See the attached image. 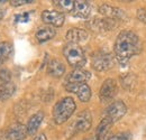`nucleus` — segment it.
<instances>
[{
  "instance_id": "nucleus-18",
  "label": "nucleus",
  "mask_w": 146,
  "mask_h": 140,
  "mask_svg": "<svg viewBox=\"0 0 146 140\" xmlns=\"http://www.w3.org/2000/svg\"><path fill=\"white\" fill-rule=\"evenodd\" d=\"M13 54V44L10 42L0 43V66L3 65Z\"/></svg>"
},
{
  "instance_id": "nucleus-11",
  "label": "nucleus",
  "mask_w": 146,
  "mask_h": 140,
  "mask_svg": "<svg viewBox=\"0 0 146 140\" xmlns=\"http://www.w3.org/2000/svg\"><path fill=\"white\" fill-rule=\"evenodd\" d=\"M91 13V6L88 1H83V0H78L74 1V7H73L72 14L74 17L78 18H88Z\"/></svg>"
},
{
  "instance_id": "nucleus-6",
  "label": "nucleus",
  "mask_w": 146,
  "mask_h": 140,
  "mask_svg": "<svg viewBox=\"0 0 146 140\" xmlns=\"http://www.w3.org/2000/svg\"><path fill=\"white\" fill-rule=\"evenodd\" d=\"M126 112H127V106H126V104L123 101L118 100V101L111 102L107 106L106 112H105V114H106L105 117L108 118L112 123H115L117 122V121H119L126 114Z\"/></svg>"
},
{
  "instance_id": "nucleus-24",
  "label": "nucleus",
  "mask_w": 146,
  "mask_h": 140,
  "mask_svg": "<svg viewBox=\"0 0 146 140\" xmlns=\"http://www.w3.org/2000/svg\"><path fill=\"white\" fill-rule=\"evenodd\" d=\"M10 79H11V75H10L9 70H7V69L0 70V87L10 82Z\"/></svg>"
},
{
  "instance_id": "nucleus-21",
  "label": "nucleus",
  "mask_w": 146,
  "mask_h": 140,
  "mask_svg": "<svg viewBox=\"0 0 146 140\" xmlns=\"http://www.w3.org/2000/svg\"><path fill=\"white\" fill-rule=\"evenodd\" d=\"M120 81H121L123 88L128 90V91L133 90L137 84V77H136V75L134 73H126V74L121 75Z\"/></svg>"
},
{
  "instance_id": "nucleus-28",
  "label": "nucleus",
  "mask_w": 146,
  "mask_h": 140,
  "mask_svg": "<svg viewBox=\"0 0 146 140\" xmlns=\"http://www.w3.org/2000/svg\"><path fill=\"white\" fill-rule=\"evenodd\" d=\"M33 140H47V138H46V136H45L44 133H39V135L36 136Z\"/></svg>"
},
{
  "instance_id": "nucleus-7",
  "label": "nucleus",
  "mask_w": 146,
  "mask_h": 140,
  "mask_svg": "<svg viewBox=\"0 0 146 140\" xmlns=\"http://www.w3.org/2000/svg\"><path fill=\"white\" fill-rule=\"evenodd\" d=\"M117 83L113 79H107L105 80V82L102 83L100 91H99V98L100 101L104 103H107L113 100V98L117 94Z\"/></svg>"
},
{
  "instance_id": "nucleus-9",
  "label": "nucleus",
  "mask_w": 146,
  "mask_h": 140,
  "mask_svg": "<svg viewBox=\"0 0 146 140\" xmlns=\"http://www.w3.org/2000/svg\"><path fill=\"white\" fill-rule=\"evenodd\" d=\"M42 20L50 26L61 27L64 24L65 16L58 10H44L42 13Z\"/></svg>"
},
{
  "instance_id": "nucleus-16",
  "label": "nucleus",
  "mask_w": 146,
  "mask_h": 140,
  "mask_svg": "<svg viewBox=\"0 0 146 140\" xmlns=\"http://www.w3.org/2000/svg\"><path fill=\"white\" fill-rule=\"evenodd\" d=\"M113 123L110 121L108 118H104L99 124H98V127H97V129H96V133H94V140H102V139H106V136L108 135V132H109L110 128H111V125H112Z\"/></svg>"
},
{
  "instance_id": "nucleus-29",
  "label": "nucleus",
  "mask_w": 146,
  "mask_h": 140,
  "mask_svg": "<svg viewBox=\"0 0 146 140\" xmlns=\"http://www.w3.org/2000/svg\"><path fill=\"white\" fill-rule=\"evenodd\" d=\"M5 15H6V11H5V9L0 8V20H1V19H2L3 17H5Z\"/></svg>"
},
{
  "instance_id": "nucleus-4",
  "label": "nucleus",
  "mask_w": 146,
  "mask_h": 140,
  "mask_svg": "<svg viewBox=\"0 0 146 140\" xmlns=\"http://www.w3.org/2000/svg\"><path fill=\"white\" fill-rule=\"evenodd\" d=\"M92 124V117L91 113L88 110H83L81 111L76 119L73 121V123L69 127V133H68V138H71L72 136L80 133V132H86L91 128Z\"/></svg>"
},
{
  "instance_id": "nucleus-10",
  "label": "nucleus",
  "mask_w": 146,
  "mask_h": 140,
  "mask_svg": "<svg viewBox=\"0 0 146 140\" xmlns=\"http://www.w3.org/2000/svg\"><path fill=\"white\" fill-rule=\"evenodd\" d=\"M27 128L23 123L15 122L9 125L7 132H6V139L7 140H24L27 136Z\"/></svg>"
},
{
  "instance_id": "nucleus-27",
  "label": "nucleus",
  "mask_w": 146,
  "mask_h": 140,
  "mask_svg": "<svg viewBox=\"0 0 146 140\" xmlns=\"http://www.w3.org/2000/svg\"><path fill=\"white\" fill-rule=\"evenodd\" d=\"M137 18L146 24V10L145 9H138L137 11Z\"/></svg>"
},
{
  "instance_id": "nucleus-25",
  "label": "nucleus",
  "mask_w": 146,
  "mask_h": 140,
  "mask_svg": "<svg viewBox=\"0 0 146 140\" xmlns=\"http://www.w3.org/2000/svg\"><path fill=\"white\" fill-rule=\"evenodd\" d=\"M29 15H31L29 11H26V13H23V14H18V15L15 16V21L16 22H27L29 20Z\"/></svg>"
},
{
  "instance_id": "nucleus-12",
  "label": "nucleus",
  "mask_w": 146,
  "mask_h": 140,
  "mask_svg": "<svg viewBox=\"0 0 146 140\" xmlns=\"http://www.w3.org/2000/svg\"><path fill=\"white\" fill-rule=\"evenodd\" d=\"M90 77V72L82 69H75L66 76L65 83H86Z\"/></svg>"
},
{
  "instance_id": "nucleus-17",
  "label": "nucleus",
  "mask_w": 146,
  "mask_h": 140,
  "mask_svg": "<svg viewBox=\"0 0 146 140\" xmlns=\"http://www.w3.org/2000/svg\"><path fill=\"white\" fill-rule=\"evenodd\" d=\"M56 34V30L52 26H44V27H39L37 29L35 37H36L38 43H45L51 40Z\"/></svg>"
},
{
  "instance_id": "nucleus-2",
  "label": "nucleus",
  "mask_w": 146,
  "mask_h": 140,
  "mask_svg": "<svg viewBox=\"0 0 146 140\" xmlns=\"http://www.w3.org/2000/svg\"><path fill=\"white\" fill-rule=\"evenodd\" d=\"M76 109V104L72 98L66 96L60 100L53 108V119L56 124L66 122Z\"/></svg>"
},
{
  "instance_id": "nucleus-23",
  "label": "nucleus",
  "mask_w": 146,
  "mask_h": 140,
  "mask_svg": "<svg viewBox=\"0 0 146 140\" xmlns=\"http://www.w3.org/2000/svg\"><path fill=\"white\" fill-rule=\"evenodd\" d=\"M130 138H131L130 132H121L117 135H110L106 138V140H130Z\"/></svg>"
},
{
  "instance_id": "nucleus-13",
  "label": "nucleus",
  "mask_w": 146,
  "mask_h": 140,
  "mask_svg": "<svg viewBox=\"0 0 146 140\" xmlns=\"http://www.w3.org/2000/svg\"><path fill=\"white\" fill-rule=\"evenodd\" d=\"M65 39L71 44H80L88 39V33L81 28H71L68 30Z\"/></svg>"
},
{
  "instance_id": "nucleus-5",
  "label": "nucleus",
  "mask_w": 146,
  "mask_h": 140,
  "mask_svg": "<svg viewBox=\"0 0 146 140\" xmlns=\"http://www.w3.org/2000/svg\"><path fill=\"white\" fill-rule=\"evenodd\" d=\"M91 65L98 72L108 71L113 66V56L105 51H97L92 54Z\"/></svg>"
},
{
  "instance_id": "nucleus-14",
  "label": "nucleus",
  "mask_w": 146,
  "mask_h": 140,
  "mask_svg": "<svg viewBox=\"0 0 146 140\" xmlns=\"http://www.w3.org/2000/svg\"><path fill=\"white\" fill-rule=\"evenodd\" d=\"M43 120H44V112L43 111H38L35 114H33L29 118L27 124H26L27 133L31 135V136L35 135L37 132V130H38V128H39V125L43 122Z\"/></svg>"
},
{
  "instance_id": "nucleus-1",
  "label": "nucleus",
  "mask_w": 146,
  "mask_h": 140,
  "mask_svg": "<svg viewBox=\"0 0 146 140\" xmlns=\"http://www.w3.org/2000/svg\"><path fill=\"white\" fill-rule=\"evenodd\" d=\"M113 51H115V56L117 61L124 66L129 62V59L133 56L141 53L142 44L138 36L134 32L123 30L118 34L116 38Z\"/></svg>"
},
{
  "instance_id": "nucleus-30",
  "label": "nucleus",
  "mask_w": 146,
  "mask_h": 140,
  "mask_svg": "<svg viewBox=\"0 0 146 140\" xmlns=\"http://www.w3.org/2000/svg\"><path fill=\"white\" fill-rule=\"evenodd\" d=\"M0 140H1V133H0Z\"/></svg>"
},
{
  "instance_id": "nucleus-15",
  "label": "nucleus",
  "mask_w": 146,
  "mask_h": 140,
  "mask_svg": "<svg viewBox=\"0 0 146 140\" xmlns=\"http://www.w3.org/2000/svg\"><path fill=\"white\" fill-rule=\"evenodd\" d=\"M47 73L55 79H60L65 73V65L60 59H52L47 65Z\"/></svg>"
},
{
  "instance_id": "nucleus-26",
  "label": "nucleus",
  "mask_w": 146,
  "mask_h": 140,
  "mask_svg": "<svg viewBox=\"0 0 146 140\" xmlns=\"http://www.w3.org/2000/svg\"><path fill=\"white\" fill-rule=\"evenodd\" d=\"M35 2L34 0H11L10 1V5L13 7H20V6H24V5H28V3H33Z\"/></svg>"
},
{
  "instance_id": "nucleus-19",
  "label": "nucleus",
  "mask_w": 146,
  "mask_h": 140,
  "mask_svg": "<svg viewBox=\"0 0 146 140\" xmlns=\"http://www.w3.org/2000/svg\"><path fill=\"white\" fill-rule=\"evenodd\" d=\"M75 93H76V95L81 102H89L91 99V88L87 83L79 84Z\"/></svg>"
},
{
  "instance_id": "nucleus-22",
  "label": "nucleus",
  "mask_w": 146,
  "mask_h": 140,
  "mask_svg": "<svg viewBox=\"0 0 146 140\" xmlns=\"http://www.w3.org/2000/svg\"><path fill=\"white\" fill-rule=\"evenodd\" d=\"M54 6L58 8L60 13H72L73 7H74V1L73 0H54L53 1Z\"/></svg>"
},
{
  "instance_id": "nucleus-20",
  "label": "nucleus",
  "mask_w": 146,
  "mask_h": 140,
  "mask_svg": "<svg viewBox=\"0 0 146 140\" xmlns=\"http://www.w3.org/2000/svg\"><path fill=\"white\" fill-rule=\"evenodd\" d=\"M16 92V85L14 82H8L0 87V101H6L10 99Z\"/></svg>"
},
{
  "instance_id": "nucleus-3",
  "label": "nucleus",
  "mask_w": 146,
  "mask_h": 140,
  "mask_svg": "<svg viewBox=\"0 0 146 140\" xmlns=\"http://www.w3.org/2000/svg\"><path fill=\"white\" fill-rule=\"evenodd\" d=\"M63 55L70 66L74 69H82L87 62V57L82 47L78 44L68 43L63 48Z\"/></svg>"
},
{
  "instance_id": "nucleus-8",
  "label": "nucleus",
  "mask_w": 146,
  "mask_h": 140,
  "mask_svg": "<svg viewBox=\"0 0 146 140\" xmlns=\"http://www.w3.org/2000/svg\"><path fill=\"white\" fill-rule=\"evenodd\" d=\"M99 13L105 16L106 18H109L112 20H126L128 19L127 14L120 9V8H117V7H112L109 5H102L99 7Z\"/></svg>"
}]
</instances>
